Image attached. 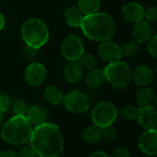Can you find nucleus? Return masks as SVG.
Segmentation results:
<instances>
[{"instance_id": "obj_1", "label": "nucleus", "mask_w": 157, "mask_h": 157, "mask_svg": "<svg viewBox=\"0 0 157 157\" xmlns=\"http://www.w3.org/2000/svg\"><path fill=\"white\" fill-rule=\"evenodd\" d=\"M30 143L40 157H58L64 150V139L59 128L47 122L35 126Z\"/></svg>"}, {"instance_id": "obj_2", "label": "nucleus", "mask_w": 157, "mask_h": 157, "mask_svg": "<svg viewBox=\"0 0 157 157\" xmlns=\"http://www.w3.org/2000/svg\"><path fill=\"white\" fill-rule=\"evenodd\" d=\"M80 28L88 39L95 42L111 40L116 33V23L113 18L107 13L98 11L85 15Z\"/></svg>"}, {"instance_id": "obj_3", "label": "nucleus", "mask_w": 157, "mask_h": 157, "mask_svg": "<svg viewBox=\"0 0 157 157\" xmlns=\"http://www.w3.org/2000/svg\"><path fill=\"white\" fill-rule=\"evenodd\" d=\"M33 129L26 116L15 115L2 126L1 138L9 144L21 145L30 140Z\"/></svg>"}, {"instance_id": "obj_4", "label": "nucleus", "mask_w": 157, "mask_h": 157, "mask_svg": "<svg viewBox=\"0 0 157 157\" xmlns=\"http://www.w3.org/2000/svg\"><path fill=\"white\" fill-rule=\"evenodd\" d=\"M21 36L25 44L33 48L43 47L49 39L46 24L39 19H30L21 27Z\"/></svg>"}, {"instance_id": "obj_5", "label": "nucleus", "mask_w": 157, "mask_h": 157, "mask_svg": "<svg viewBox=\"0 0 157 157\" xmlns=\"http://www.w3.org/2000/svg\"><path fill=\"white\" fill-rule=\"evenodd\" d=\"M106 82L115 89L121 90L126 88L131 82V70L128 65L124 61H116L109 63L104 69Z\"/></svg>"}, {"instance_id": "obj_6", "label": "nucleus", "mask_w": 157, "mask_h": 157, "mask_svg": "<svg viewBox=\"0 0 157 157\" xmlns=\"http://www.w3.org/2000/svg\"><path fill=\"white\" fill-rule=\"evenodd\" d=\"M117 107L109 102L98 103L92 110L91 117L93 123L100 128L113 125L117 117Z\"/></svg>"}, {"instance_id": "obj_7", "label": "nucleus", "mask_w": 157, "mask_h": 157, "mask_svg": "<svg viewBox=\"0 0 157 157\" xmlns=\"http://www.w3.org/2000/svg\"><path fill=\"white\" fill-rule=\"evenodd\" d=\"M61 53L68 61H78L84 54V44L82 40L74 34L67 36L61 44Z\"/></svg>"}, {"instance_id": "obj_8", "label": "nucleus", "mask_w": 157, "mask_h": 157, "mask_svg": "<svg viewBox=\"0 0 157 157\" xmlns=\"http://www.w3.org/2000/svg\"><path fill=\"white\" fill-rule=\"evenodd\" d=\"M63 104L67 111L75 114H83L90 107L88 97L80 91H71L64 95Z\"/></svg>"}, {"instance_id": "obj_9", "label": "nucleus", "mask_w": 157, "mask_h": 157, "mask_svg": "<svg viewBox=\"0 0 157 157\" xmlns=\"http://www.w3.org/2000/svg\"><path fill=\"white\" fill-rule=\"evenodd\" d=\"M47 76L45 67L38 62L31 63L25 70V81L28 85L37 87L44 83Z\"/></svg>"}, {"instance_id": "obj_10", "label": "nucleus", "mask_w": 157, "mask_h": 157, "mask_svg": "<svg viewBox=\"0 0 157 157\" xmlns=\"http://www.w3.org/2000/svg\"><path fill=\"white\" fill-rule=\"evenodd\" d=\"M140 150L150 156L157 155V128L146 129L139 139Z\"/></svg>"}, {"instance_id": "obj_11", "label": "nucleus", "mask_w": 157, "mask_h": 157, "mask_svg": "<svg viewBox=\"0 0 157 157\" xmlns=\"http://www.w3.org/2000/svg\"><path fill=\"white\" fill-rule=\"evenodd\" d=\"M137 119L144 129L157 128V110L151 105L140 106L138 109Z\"/></svg>"}, {"instance_id": "obj_12", "label": "nucleus", "mask_w": 157, "mask_h": 157, "mask_svg": "<svg viewBox=\"0 0 157 157\" xmlns=\"http://www.w3.org/2000/svg\"><path fill=\"white\" fill-rule=\"evenodd\" d=\"M98 53L101 58L108 63L118 61L122 56L121 47L110 40L101 42L98 47Z\"/></svg>"}, {"instance_id": "obj_13", "label": "nucleus", "mask_w": 157, "mask_h": 157, "mask_svg": "<svg viewBox=\"0 0 157 157\" xmlns=\"http://www.w3.org/2000/svg\"><path fill=\"white\" fill-rule=\"evenodd\" d=\"M132 38L139 44L148 42L152 35V29L147 21H140L135 22L131 31Z\"/></svg>"}, {"instance_id": "obj_14", "label": "nucleus", "mask_w": 157, "mask_h": 157, "mask_svg": "<svg viewBox=\"0 0 157 157\" xmlns=\"http://www.w3.org/2000/svg\"><path fill=\"white\" fill-rule=\"evenodd\" d=\"M144 11V9L140 4L137 2H129L122 8V16L127 21L135 23L143 20Z\"/></svg>"}, {"instance_id": "obj_15", "label": "nucleus", "mask_w": 157, "mask_h": 157, "mask_svg": "<svg viewBox=\"0 0 157 157\" xmlns=\"http://www.w3.org/2000/svg\"><path fill=\"white\" fill-rule=\"evenodd\" d=\"M132 77L135 83L142 87V86H148L153 81L154 74L150 67L142 65L136 67V69L132 74Z\"/></svg>"}, {"instance_id": "obj_16", "label": "nucleus", "mask_w": 157, "mask_h": 157, "mask_svg": "<svg viewBox=\"0 0 157 157\" xmlns=\"http://www.w3.org/2000/svg\"><path fill=\"white\" fill-rule=\"evenodd\" d=\"M63 75L68 82L77 83L82 78L83 68L78 61H69L64 68Z\"/></svg>"}, {"instance_id": "obj_17", "label": "nucleus", "mask_w": 157, "mask_h": 157, "mask_svg": "<svg viewBox=\"0 0 157 157\" xmlns=\"http://www.w3.org/2000/svg\"><path fill=\"white\" fill-rule=\"evenodd\" d=\"M26 117L32 125L39 126L46 122L48 118V114L43 106L35 105L29 107L28 112L26 114Z\"/></svg>"}, {"instance_id": "obj_18", "label": "nucleus", "mask_w": 157, "mask_h": 157, "mask_svg": "<svg viewBox=\"0 0 157 157\" xmlns=\"http://www.w3.org/2000/svg\"><path fill=\"white\" fill-rule=\"evenodd\" d=\"M64 17L67 25L73 28H78L81 27L84 15L77 6H71L65 10Z\"/></svg>"}, {"instance_id": "obj_19", "label": "nucleus", "mask_w": 157, "mask_h": 157, "mask_svg": "<svg viewBox=\"0 0 157 157\" xmlns=\"http://www.w3.org/2000/svg\"><path fill=\"white\" fill-rule=\"evenodd\" d=\"M106 82L105 71L99 68H94L90 70L86 76V85L91 89H98Z\"/></svg>"}, {"instance_id": "obj_20", "label": "nucleus", "mask_w": 157, "mask_h": 157, "mask_svg": "<svg viewBox=\"0 0 157 157\" xmlns=\"http://www.w3.org/2000/svg\"><path fill=\"white\" fill-rule=\"evenodd\" d=\"M154 91L149 86L140 87L135 94V101L140 106L151 105L154 99Z\"/></svg>"}, {"instance_id": "obj_21", "label": "nucleus", "mask_w": 157, "mask_h": 157, "mask_svg": "<svg viewBox=\"0 0 157 157\" xmlns=\"http://www.w3.org/2000/svg\"><path fill=\"white\" fill-rule=\"evenodd\" d=\"M82 139L87 143H96L102 139L101 128L97 126H87L82 131Z\"/></svg>"}, {"instance_id": "obj_22", "label": "nucleus", "mask_w": 157, "mask_h": 157, "mask_svg": "<svg viewBox=\"0 0 157 157\" xmlns=\"http://www.w3.org/2000/svg\"><path fill=\"white\" fill-rule=\"evenodd\" d=\"M44 96L45 100L54 105H57L63 102L64 99V94L61 92V90L56 87V86H48L44 90Z\"/></svg>"}, {"instance_id": "obj_23", "label": "nucleus", "mask_w": 157, "mask_h": 157, "mask_svg": "<svg viewBox=\"0 0 157 157\" xmlns=\"http://www.w3.org/2000/svg\"><path fill=\"white\" fill-rule=\"evenodd\" d=\"M77 7L80 9L84 16L90 15L99 10L100 0H78Z\"/></svg>"}, {"instance_id": "obj_24", "label": "nucleus", "mask_w": 157, "mask_h": 157, "mask_svg": "<svg viewBox=\"0 0 157 157\" xmlns=\"http://www.w3.org/2000/svg\"><path fill=\"white\" fill-rule=\"evenodd\" d=\"M78 62L83 69H86L89 71L96 68V66H97V62H96L95 57L91 54H85L84 53L80 57V59L78 60Z\"/></svg>"}, {"instance_id": "obj_25", "label": "nucleus", "mask_w": 157, "mask_h": 157, "mask_svg": "<svg viewBox=\"0 0 157 157\" xmlns=\"http://www.w3.org/2000/svg\"><path fill=\"white\" fill-rule=\"evenodd\" d=\"M120 47H121L122 56H124L126 57H132V56H136L139 52V44L137 42H135L134 40L125 43Z\"/></svg>"}, {"instance_id": "obj_26", "label": "nucleus", "mask_w": 157, "mask_h": 157, "mask_svg": "<svg viewBox=\"0 0 157 157\" xmlns=\"http://www.w3.org/2000/svg\"><path fill=\"white\" fill-rule=\"evenodd\" d=\"M119 115L125 121H133L137 119L138 108L132 105H127L119 111Z\"/></svg>"}, {"instance_id": "obj_27", "label": "nucleus", "mask_w": 157, "mask_h": 157, "mask_svg": "<svg viewBox=\"0 0 157 157\" xmlns=\"http://www.w3.org/2000/svg\"><path fill=\"white\" fill-rule=\"evenodd\" d=\"M29 106L23 100H17L13 105V112L17 116H26Z\"/></svg>"}, {"instance_id": "obj_28", "label": "nucleus", "mask_w": 157, "mask_h": 157, "mask_svg": "<svg viewBox=\"0 0 157 157\" xmlns=\"http://www.w3.org/2000/svg\"><path fill=\"white\" fill-rule=\"evenodd\" d=\"M101 132H102V138L105 140H106V141H113L116 139L117 130L113 127V125L102 128H101Z\"/></svg>"}, {"instance_id": "obj_29", "label": "nucleus", "mask_w": 157, "mask_h": 157, "mask_svg": "<svg viewBox=\"0 0 157 157\" xmlns=\"http://www.w3.org/2000/svg\"><path fill=\"white\" fill-rule=\"evenodd\" d=\"M144 17L146 18L148 22H151V23L157 22V7L148 8L144 11Z\"/></svg>"}, {"instance_id": "obj_30", "label": "nucleus", "mask_w": 157, "mask_h": 157, "mask_svg": "<svg viewBox=\"0 0 157 157\" xmlns=\"http://www.w3.org/2000/svg\"><path fill=\"white\" fill-rule=\"evenodd\" d=\"M148 52L149 54L157 58V34L153 37H151V39L148 41Z\"/></svg>"}, {"instance_id": "obj_31", "label": "nucleus", "mask_w": 157, "mask_h": 157, "mask_svg": "<svg viewBox=\"0 0 157 157\" xmlns=\"http://www.w3.org/2000/svg\"><path fill=\"white\" fill-rule=\"evenodd\" d=\"M10 105V100L8 95L0 94V113L6 112Z\"/></svg>"}, {"instance_id": "obj_32", "label": "nucleus", "mask_w": 157, "mask_h": 157, "mask_svg": "<svg viewBox=\"0 0 157 157\" xmlns=\"http://www.w3.org/2000/svg\"><path fill=\"white\" fill-rule=\"evenodd\" d=\"M17 155L18 157H38L37 153L34 151V150L31 146L23 147Z\"/></svg>"}, {"instance_id": "obj_33", "label": "nucleus", "mask_w": 157, "mask_h": 157, "mask_svg": "<svg viewBox=\"0 0 157 157\" xmlns=\"http://www.w3.org/2000/svg\"><path fill=\"white\" fill-rule=\"evenodd\" d=\"M110 157H130V153L127 148L119 147V148H117L113 151V153Z\"/></svg>"}, {"instance_id": "obj_34", "label": "nucleus", "mask_w": 157, "mask_h": 157, "mask_svg": "<svg viewBox=\"0 0 157 157\" xmlns=\"http://www.w3.org/2000/svg\"><path fill=\"white\" fill-rule=\"evenodd\" d=\"M0 157H18L17 153L11 150H4L0 152Z\"/></svg>"}, {"instance_id": "obj_35", "label": "nucleus", "mask_w": 157, "mask_h": 157, "mask_svg": "<svg viewBox=\"0 0 157 157\" xmlns=\"http://www.w3.org/2000/svg\"><path fill=\"white\" fill-rule=\"evenodd\" d=\"M38 49H35V48H33V47H30L27 45V48L25 49V56L29 58H33L35 55H36V51Z\"/></svg>"}, {"instance_id": "obj_36", "label": "nucleus", "mask_w": 157, "mask_h": 157, "mask_svg": "<svg viewBox=\"0 0 157 157\" xmlns=\"http://www.w3.org/2000/svg\"><path fill=\"white\" fill-rule=\"evenodd\" d=\"M89 157H110V156L103 151H94L93 153H91L89 155Z\"/></svg>"}, {"instance_id": "obj_37", "label": "nucleus", "mask_w": 157, "mask_h": 157, "mask_svg": "<svg viewBox=\"0 0 157 157\" xmlns=\"http://www.w3.org/2000/svg\"><path fill=\"white\" fill-rule=\"evenodd\" d=\"M5 27V18L3 14L0 12V31H2Z\"/></svg>"}, {"instance_id": "obj_38", "label": "nucleus", "mask_w": 157, "mask_h": 157, "mask_svg": "<svg viewBox=\"0 0 157 157\" xmlns=\"http://www.w3.org/2000/svg\"><path fill=\"white\" fill-rule=\"evenodd\" d=\"M3 119H4L3 113H0V127L3 125Z\"/></svg>"}, {"instance_id": "obj_39", "label": "nucleus", "mask_w": 157, "mask_h": 157, "mask_svg": "<svg viewBox=\"0 0 157 157\" xmlns=\"http://www.w3.org/2000/svg\"><path fill=\"white\" fill-rule=\"evenodd\" d=\"M156 106H157V98H156Z\"/></svg>"}, {"instance_id": "obj_40", "label": "nucleus", "mask_w": 157, "mask_h": 157, "mask_svg": "<svg viewBox=\"0 0 157 157\" xmlns=\"http://www.w3.org/2000/svg\"><path fill=\"white\" fill-rule=\"evenodd\" d=\"M156 75H157V67H156Z\"/></svg>"}]
</instances>
